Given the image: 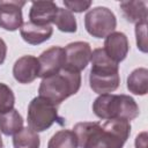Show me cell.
Returning <instances> with one entry per match:
<instances>
[{
    "instance_id": "2e32d148",
    "label": "cell",
    "mask_w": 148,
    "mask_h": 148,
    "mask_svg": "<svg viewBox=\"0 0 148 148\" xmlns=\"http://www.w3.org/2000/svg\"><path fill=\"white\" fill-rule=\"evenodd\" d=\"M127 89L134 95H146L148 91V69L140 67L127 77Z\"/></svg>"
},
{
    "instance_id": "5bb4252c",
    "label": "cell",
    "mask_w": 148,
    "mask_h": 148,
    "mask_svg": "<svg viewBox=\"0 0 148 148\" xmlns=\"http://www.w3.org/2000/svg\"><path fill=\"white\" fill-rule=\"evenodd\" d=\"M120 9L123 15L130 23H142L147 22L148 9L145 1H121Z\"/></svg>"
},
{
    "instance_id": "d4e9b609",
    "label": "cell",
    "mask_w": 148,
    "mask_h": 148,
    "mask_svg": "<svg viewBox=\"0 0 148 148\" xmlns=\"http://www.w3.org/2000/svg\"><path fill=\"white\" fill-rule=\"evenodd\" d=\"M2 147H3V143H2V138L0 135V148H2Z\"/></svg>"
},
{
    "instance_id": "ba28073f",
    "label": "cell",
    "mask_w": 148,
    "mask_h": 148,
    "mask_svg": "<svg viewBox=\"0 0 148 148\" xmlns=\"http://www.w3.org/2000/svg\"><path fill=\"white\" fill-rule=\"evenodd\" d=\"M39 74L42 79L49 77L59 73L64 68L65 64V50L59 46H52L44 51L39 58Z\"/></svg>"
},
{
    "instance_id": "ac0fdd59",
    "label": "cell",
    "mask_w": 148,
    "mask_h": 148,
    "mask_svg": "<svg viewBox=\"0 0 148 148\" xmlns=\"http://www.w3.org/2000/svg\"><path fill=\"white\" fill-rule=\"evenodd\" d=\"M77 140L73 131L61 130L50 139L47 148H76Z\"/></svg>"
},
{
    "instance_id": "9c48e42d",
    "label": "cell",
    "mask_w": 148,
    "mask_h": 148,
    "mask_svg": "<svg viewBox=\"0 0 148 148\" xmlns=\"http://www.w3.org/2000/svg\"><path fill=\"white\" fill-rule=\"evenodd\" d=\"M25 1H0V28L15 31L23 24L22 7Z\"/></svg>"
},
{
    "instance_id": "8992f818",
    "label": "cell",
    "mask_w": 148,
    "mask_h": 148,
    "mask_svg": "<svg viewBox=\"0 0 148 148\" xmlns=\"http://www.w3.org/2000/svg\"><path fill=\"white\" fill-rule=\"evenodd\" d=\"M116 25V16L106 7L92 8L84 16L86 30L96 38H105L111 32H113Z\"/></svg>"
},
{
    "instance_id": "e0dca14e",
    "label": "cell",
    "mask_w": 148,
    "mask_h": 148,
    "mask_svg": "<svg viewBox=\"0 0 148 148\" xmlns=\"http://www.w3.org/2000/svg\"><path fill=\"white\" fill-rule=\"evenodd\" d=\"M40 140L34 130L30 127H24L14 134L13 146L14 148H39Z\"/></svg>"
},
{
    "instance_id": "277c9868",
    "label": "cell",
    "mask_w": 148,
    "mask_h": 148,
    "mask_svg": "<svg viewBox=\"0 0 148 148\" xmlns=\"http://www.w3.org/2000/svg\"><path fill=\"white\" fill-rule=\"evenodd\" d=\"M94 113L101 119H124L131 121L135 119L139 113L136 102L127 95H99L92 104Z\"/></svg>"
},
{
    "instance_id": "3957f363",
    "label": "cell",
    "mask_w": 148,
    "mask_h": 148,
    "mask_svg": "<svg viewBox=\"0 0 148 148\" xmlns=\"http://www.w3.org/2000/svg\"><path fill=\"white\" fill-rule=\"evenodd\" d=\"M81 87V75L76 72L61 69L59 73L45 77L39 84V96L54 105H59L69 96L76 94Z\"/></svg>"
},
{
    "instance_id": "7402d4cb",
    "label": "cell",
    "mask_w": 148,
    "mask_h": 148,
    "mask_svg": "<svg viewBox=\"0 0 148 148\" xmlns=\"http://www.w3.org/2000/svg\"><path fill=\"white\" fill-rule=\"evenodd\" d=\"M91 1H64V5L68 10L75 13H82L91 6Z\"/></svg>"
},
{
    "instance_id": "cb8c5ba5",
    "label": "cell",
    "mask_w": 148,
    "mask_h": 148,
    "mask_svg": "<svg viewBox=\"0 0 148 148\" xmlns=\"http://www.w3.org/2000/svg\"><path fill=\"white\" fill-rule=\"evenodd\" d=\"M6 54H7V46L6 43L0 38V65L3 64L5 59H6Z\"/></svg>"
},
{
    "instance_id": "7c38bea8",
    "label": "cell",
    "mask_w": 148,
    "mask_h": 148,
    "mask_svg": "<svg viewBox=\"0 0 148 148\" xmlns=\"http://www.w3.org/2000/svg\"><path fill=\"white\" fill-rule=\"evenodd\" d=\"M59 7L53 1H34L29 12L30 22L37 25H50L54 22Z\"/></svg>"
},
{
    "instance_id": "ffe728a7",
    "label": "cell",
    "mask_w": 148,
    "mask_h": 148,
    "mask_svg": "<svg viewBox=\"0 0 148 148\" xmlns=\"http://www.w3.org/2000/svg\"><path fill=\"white\" fill-rule=\"evenodd\" d=\"M15 103V96L12 89L5 84L0 83V113L10 111Z\"/></svg>"
},
{
    "instance_id": "d6986e66",
    "label": "cell",
    "mask_w": 148,
    "mask_h": 148,
    "mask_svg": "<svg viewBox=\"0 0 148 148\" xmlns=\"http://www.w3.org/2000/svg\"><path fill=\"white\" fill-rule=\"evenodd\" d=\"M57 28L64 32H75L76 31V20L73 13L66 8H59L57 17L54 20Z\"/></svg>"
},
{
    "instance_id": "7a4b0ae2",
    "label": "cell",
    "mask_w": 148,
    "mask_h": 148,
    "mask_svg": "<svg viewBox=\"0 0 148 148\" xmlns=\"http://www.w3.org/2000/svg\"><path fill=\"white\" fill-rule=\"evenodd\" d=\"M91 69L89 74L90 88L99 94L114 91L120 83L119 67L111 58L108 57L103 49H96L91 52Z\"/></svg>"
},
{
    "instance_id": "30bf717a",
    "label": "cell",
    "mask_w": 148,
    "mask_h": 148,
    "mask_svg": "<svg viewBox=\"0 0 148 148\" xmlns=\"http://www.w3.org/2000/svg\"><path fill=\"white\" fill-rule=\"evenodd\" d=\"M39 74V62L34 56H23L18 58L13 67V75L20 83H31Z\"/></svg>"
},
{
    "instance_id": "9a60e30c",
    "label": "cell",
    "mask_w": 148,
    "mask_h": 148,
    "mask_svg": "<svg viewBox=\"0 0 148 148\" xmlns=\"http://www.w3.org/2000/svg\"><path fill=\"white\" fill-rule=\"evenodd\" d=\"M23 128V118L17 110L0 113V132L5 135H14Z\"/></svg>"
},
{
    "instance_id": "603a6c76",
    "label": "cell",
    "mask_w": 148,
    "mask_h": 148,
    "mask_svg": "<svg viewBox=\"0 0 148 148\" xmlns=\"http://www.w3.org/2000/svg\"><path fill=\"white\" fill-rule=\"evenodd\" d=\"M135 148H147V133H140L135 139Z\"/></svg>"
},
{
    "instance_id": "5b68a950",
    "label": "cell",
    "mask_w": 148,
    "mask_h": 148,
    "mask_svg": "<svg viewBox=\"0 0 148 148\" xmlns=\"http://www.w3.org/2000/svg\"><path fill=\"white\" fill-rule=\"evenodd\" d=\"M28 125L35 132H43L50 128L56 121L62 124V118L58 116L57 105L44 97H35L28 106Z\"/></svg>"
},
{
    "instance_id": "52a82bcc",
    "label": "cell",
    "mask_w": 148,
    "mask_h": 148,
    "mask_svg": "<svg viewBox=\"0 0 148 148\" xmlns=\"http://www.w3.org/2000/svg\"><path fill=\"white\" fill-rule=\"evenodd\" d=\"M65 64L62 69L80 73L87 67L91 58V47L87 42H74L65 49Z\"/></svg>"
},
{
    "instance_id": "8fae6325",
    "label": "cell",
    "mask_w": 148,
    "mask_h": 148,
    "mask_svg": "<svg viewBox=\"0 0 148 148\" xmlns=\"http://www.w3.org/2000/svg\"><path fill=\"white\" fill-rule=\"evenodd\" d=\"M128 39L125 34L119 31H113L109 36L105 37L104 42V51L109 58H111L114 62L119 64L123 61L128 53Z\"/></svg>"
},
{
    "instance_id": "4fadbf2b",
    "label": "cell",
    "mask_w": 148,
    "mask_h": 148,
    "mask_svg": "<svg viewBox=\"0 0 148 148\" xmlns=\"http://www.w3.org/2000/svg\"><path fill=\"white\" fill-rule=\"evenodd\" d=\"M21 37L31 45H38L47 39L53 34V28L51 25H37L32 22H25L21 27Z\"/></svg>"
},
{
    "instance_id": "6da1fadb",
    "label": "cell",
    "mask_w": 148,
    "mask_h": 148,
    "mask_svg": "<svg viewBox=\"0 0 148 148\" xmlns=\"http://www.w3.org/2000/svg\"><path fill=\"white\" fill-rule=\"evenodd\" d=\"M80 148H123L131 133V124L124 119L77 123L73 127Z\"/></svg>"
},
{
    "instance_id": "44dd1931",
    "label": "cell",
    "mask_w": 148,
    "mask_h": 148,
    "mask_svg": "<svg viewBox=\"0 0 148 148\" xmlns=\"http://www.w3.org/2000/svg\"><path fill=\"white\" fill-rule=\"evenodd\" d=\"M136 45L141 52H147V22L135 24Z\"/></svg>"
}]
</instances>
